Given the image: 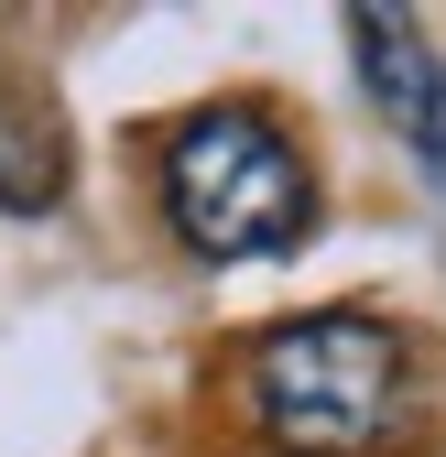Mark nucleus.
I'll list each match as a JSON object with an SVG mask.
<instances>
[{"label":"nucleus","mask_w":446,"mask_h":457,"mask_svg":"<svg viewBox=\"0 0 446 457\" xmlns=\"http://www.w3.org/2000/svg\"><path fill=\"white\" fill-rule=\"evenodd\" d=\"M251 403L294 457H370L403 425V337L381 316H294L251 349Z\"/></svg>","instance_id":"f257e3e1"},{"label":"nucleus","mask_w":446,"mask_h":457,"mask_svg":"<svg viewBox=\"0 0 446 457\" xmlns=\"http://www.w3.org/2000/svg\"><path fill=\"white\" fill-rule=\"evenodd\" d=\"M163 207L207 262H272L316 228V175L261 109H207L163 142Z\"/></svg>","instance_id":"f03ea898"},{"label":"nucleus","mask_w":446,"mask_h":457,"mask_svg":"<svg viewBox=\"0 0 446 457\" xmlns=\"http://www.w3.org/2000/svg\"><path fill=\"white\" fill-rule=\"evenodd\" d=\"M349 44H359V87L392 109V131L414 142V163L446 175V66H435V44L403 12H349Z\"/></svg>","instance_id":"7ed1b4c3"},{"label":"nucleus","mask_w":446,"mask_h":457,"mask_svg":"<svg viewBox=\"0 0 446 457\" xmlns=\"http://www.w3.org/2000/svg\"><path fill=\"white\" fill-rule=\"evenodd\" d=\"M66 196V131H54V98L0 54V207L12 218H44Z\"/></svg>","instance_id":"20e7f679"}]
</instances>
